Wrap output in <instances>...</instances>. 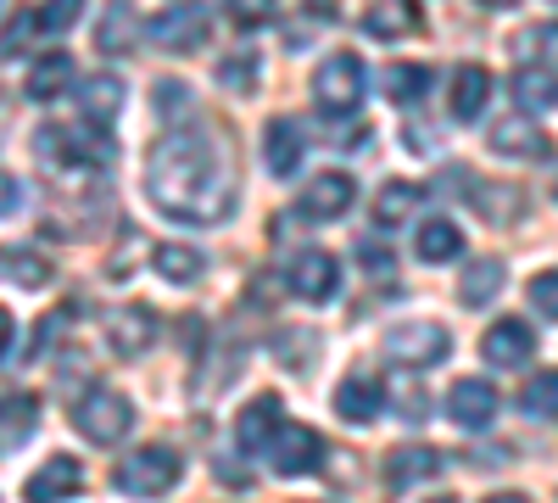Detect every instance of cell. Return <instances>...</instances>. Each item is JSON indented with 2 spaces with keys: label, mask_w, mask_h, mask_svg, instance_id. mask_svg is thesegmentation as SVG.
Listing matches in <instances>:
<instances>
[{
  "label": "cell",
  "mask_w": 558,
  "mask_h": 503,
  "mask_svg": "<svg viewBox=\"0 0 558 503\" xmlns=\"http://www.w3.org/2000/svg\"><path fill=\"white\" fill-rule=\"evenodd\" d=\"M542 45H553V51H558V23H547V28H542Z\"/></svg>",
  "instance_id": "42"
},
{
  "label": "cell",
  "mask_w": 558,
  "mask_h": 503,
  "mask_svg": "<svg viewBox=\"0 0 558 503\" xmlns=\"http://www.w3.org/2000/svg\"><path fill=\"white\" fill-rule=\"evenodd\" d=\"M151 39L162 45V51H196V45L207 39V7L202 0H184V7H168L151 17Z\"/></svg>",
  "instance_id": "7"
},
{
  "label": "cell",
  "mask_w": 558,
  "mask_h": 503,
  "mask_svg": "<svg viewBox=\"0 0 558 503\" xmlns=\"http://www.w3.org/2000/svg\"><path fill=\"white\" fill-rule=\"evenodd\" d=\"M413 252L425 258V263H447L463 252V236H458V224L452 218H430V224H418V236H413Z\"/></svg>",
  "instance_id": "25"
},
{
  "label": "cell",
  "mask_w": 558,
  "mask_h": 503,
  "mask_svg": "<svg viewBox=\"0 0 558 503\" xmlns=\"http://www.w3.org/2000/svg\"><path fill=\"white\" fill-rule=\"evenodd\" d=\"M336 286H341V274H336V258H330V252L307 247V252L291 258V291H296V297H307V302H330Z\"/></svg>",
  "instance_id": "8"
},
{
  "label": "cell",
  "mask_w": 558,
  "mask_h": 503,
  "mask_svg": "<svg viewBox=\"0 0 558 503\" xmlns=\"http://www.w3.org/2000/svg\"><path fill=\"white\" fill-rule=\"evenodd\" d=\"M380 84H386V96H391L397 107H413L418 96H425L430 73H425V68H413V62H391V68L380 73Z\"/></svg>",
  "instance_id": "28"
},
{
  "label": "cell",
  "mask_w": 558,
  "mask_h": 503,
  "mask_svg": "<svg viewBox=\"0 0 558 503\" xmlns=\"http://www.w3.org/2000/svg\"><path fill=\"white\" fill-rule=\"evenodd\" d=\"M57 331H62V313H51V319H45V325L34 331V342H28V358H34V352H45V347H51V342H57Z\"/></svg>",
  "instance_id": "39"
},
{
  "label": "cell",
  "mask_w": 558,
  "mask_h": 503,
  "mask_svg": "<svg viewBox=\"0 0 558 503\" xmlns=\"http://www.w3.org/2000/svg\"><path fill=\"white\" fill-rule=\"evenodd\" d=\"M447 470V459L436 447H397L391 459H386V487L391 492H408V487H418V481H436Z\"/></svg>",
  "instance_id": "12"
},
{
  "label": "cell",
  "mask_w": 558,
  "mask_h": 503,
  "mask_svg": "<svg viewBox=\"0 0 558 503\" xmlns=\"http://www.w3.org/2000/svg\"><path fill=\"white\" fill-rule=\"evenodd\" d=\"M252 79H257V51H235L229 62H218V84L229 96H252Z\"/></svg>",
  "instance_id": "31"
},
{
  "label": "cell",
  "mask_w": 558,
  "mask_h": 503,
  "mask_svg": "<svg viewBox=\"0 0 558 503\" xmlns=\"http://www.w3.org/2000/svg\"><path fill=\"white\" fill-rule=\"evenodd\" d=\"M263 163H268V173H279V179H291V173L302 168V129H296L291 118H274V123L263 129Z\"/></svg>",
  "instance_id": "14"
},
{
  "label": "cell",
  "mask_w": 558,
  "mask_h": 503,
  "mask_svg": "<svg viewBox=\"0 0 558 503\" xmlns=\"http://www.w3.org/2000/svg\"><path fill=\"white\" fill-rule=\"evenodd\" d=\"M7 347H12V313L0 308V352H7Z\"/></svg>",
  "instance_id": "41"
},
{
  "label": "cell",
  "mask_w": 558,
  "mask_h": 503,
  "mask_svg": "<svg viewBox=\"0 0 558 503\" xmlns=\"http://www.w3.org/2000/svg\"><path fill=\"white\" fill-rule=\"evenodd\" d=\"M184 96H191V89H179V84H157V107H162V112H191V101H184Z\"/></svg>",
  "instance_id": "38"
},
{
  "label": "cell",
  "mask_w": 558,
  "mask_h": 503,
  "mask_svg": "<svg viewBox=\"0 0 558 503\" xmlns=\"http://www.w3.org/2000/svg\"><path fill=\"white\" fill-rule=\"evenodd\" d=\"M481 352H486V363L520 370V363L536 352V331L525 325V319H497V325L486 331V342H481Z\"/></svg>",
  "instance_id": "9"
},
{
  "label": "cell",
  "mask_w": 558,
  "mask_h": 503,
  "mask_svg": "<svg viewBox=\"0 0 558 503\" xmlns=\"http://www.w3.org/2000/svg\"><path fill=\"white\" fill-rule=\"evenodd\" d=\"M502 291V263H492V258H481V263H470V274L458 280V297L470 302V308H481V302H492Z\"/></svg>",
  "instance_id": "29"
},
{
  "label": "cell",
  "mask_w": 558,
  "mask_h": 503,
  "mask_svg": "<svg viewBox=\"0 0 558 503\" xmlns=\"http://www.w3.org/2000/svg\"><path fill=\"white\" fill-rule=\"evenodd\" d=\"M531 308L542 319H558V268H542L536 280H531Z\"/></svg>",
  "instance_id": "34"
},
{
  "label": "cell",
  "mask_w": 558,
  "mask_h": 503,
  "mask_svg": "<svg viewBox=\"0 0 558 503\" xmlns=\"http://www.w3.org/2000/svg\"><path fill=\"white\" fill-rule=\"evenodd\" d=\"M274 431H279V397H257L252 408H241V420H235V442H241L246 453H268Z\"/></svg>",
  "instance_id": "20"
},
{
  "label": "cell",
  "mask_w": 558,
  "mask_h": 503,
  "mask_svg": "<svg viewBox=\"0 0 558 503\" xmlns=\"http://www.w3.org/2000/svg\"><path fill=\"white\" fill-rule=\"evenodd\" d=\"M78 7L84 0H45V12H39V34H62L78 23Z\"/></svg>",
  "instance_id": "35"
},
{
  "label": "cell",
  "mask_w": 558,
  "mask_h": 503,
  "mask_svg": "<svg viewBox=\"0 0 558 503\" xmlns=\"http://www.w3.org/2000/svg\"><path fill=\"white\" fill-rule=\"evenodd\" d=\"M380 403H386V386H380V375H347L341 386H336V415L341 420H352V426H368L380 415Z\"/></svg>",
  "instance_id": "11"
},
{
  "label": "cell",
  "mask_w": 558,
  "mask_h": 503,
  "mask_svg": "<svg viewBox=\"0 0 558 503\" xmlns=\"http://www.w3.org/2000/svg\"><path fill=\"white\" fill-rule=\"evenodd\" d=\"M352 196H357V185L347 173H318L313 185L302 191V213L307 218H341L352 207Z\"/></svg>",
  "instance_id": "16"
},
{
  "label": "cell",
  "mask_w": 558,
  "mask_h": 503,
  "mask_svg": "<svg viewBox=\"0 0 558 503\" xmlns=\"http://www.w3.org/2000/svg\"><path fill=\"white\" fill-rule=\"evenodd\" d=\"M12 207H17V179L0 173V213H12Z\"/></svg>",
  "instance_id": "40"
},
{
  "label": "cell",
  "mask_w": 558,
  "mask_h": 503,
  "mask_svg": "<svg viewBox=\"0 0 558 503\" xmlns=\"http://www.w3.org/2000/svg\"><path fill=\"white\" fill-rule=\"evenodd\" d=\"M151 263H157L162 280H173V286H191V280H202V268H207V258H202L196 247H179V241H162V247L151 252Z\"/></svg>",
  "instance_id": "24"
},
{
  "label": "cell",
  "mask_w": 558,
  "mask_h": 503,
  "mask_svg": "<svg viewBox=\"0 0 558 503\" xmlns=\"http://www.w3.org/2000/svg\"><path fill=\"white\" fill-rule=\"evenodd\" d=\"M68 84H73V57H68V51H45V57L28 68V96H34V101H57Z\"/></svg>",
  "instance_id": "21"
},
{
  "label": "cell",
  "mask_w": 558,
  "mask_h": 503,
  "mask_svg": "<svg viewBox=\"0 0 558 503\" xmlns=\"http://www.w3.org/2000/svg\"><path fill=\"white\" fill-rule=\"evenodd\" d=\"M129 420H134V408H129V397H118V392H89L78 408H73V426L89 436V442H123V431H129Z\"/></svg>",
  "instance_id": "5"
},
{
  "label": "cell",
  "mask_w": 558,
  "mask_h": 503,
  "mask_svg": "<svg viewBox=\"0 0 558 503\" xmlns=\"http://www.w3.org/2000/svg\"><path fill=\"white\" fill-rule=\"evenodd\" d=\"M179 453L173 447H140V453H129V459L118 465V492H134V498H157V492H168L173 481H179Z\"/></svg>",
  "instance_id": "4"
},
{
  "label": "cell",
  "mask_w": 558,
  "mask_h": 503,
  "mask_svg": "<svg viewBox=\"0 0 558 503\" xmlns=\"http://www.w3.org/2000/svg\"><path fill=\"white\" fill-rule=\"evenodd\" d=\"M514 96H520L525 112L558 107V73H553V68H520V73H514Z\"/></svg>",
  "instance_id": "26"
},
{
  "label": "cell",
  "mask_w": 558,
  "mask_h": 503,
  "mask_svg": "<svg viewBox=\"0 0 558 503\" xmlns=\"http://www.w3.org/2000/svg\"><path fill=\"white\" fill-rule=\"evenodd\" d=\"M84 118L89 123H96V129H107L118 112H123V79H112V73H96V79H89L84 84Z\"/></svg>",
  "instance_id": "23"
},
{
  "label": "cell",
  "mask_w": 558,
  "mask_h": 503,
  "mask_svg": "<svg viewBox=\"0 0 558 503\" xmlns=\"http://www.w3.org/2000/svg\"><path fill=\"white\" fill-rule=\"evenodd\" d=\"M274 12V0H229V17H235L241 28H252V23H263Z\"/></svg>",
  "instance_id": "37"
},
{
  "label": "cell",
  "mask_w": 558,
  "mask_h": 503,
  "mask_svg": "<svg viewBox=\"0 0 558 503\" xmlns=\"http://www.w3.org/2000/svg\"><path fill=\"white\" fill-rule=\"evenodd\" d=\"M492 152H502V157H542L547 134L531 118H497L492 123Z\"/></svg>",
  "instance_id": "19"
},
{
  "label": "cell",
  "mask_w": 558,
  "mask_h": 503,
  "mask_svg": "<svg viewBox=\"0 0 558 503\" xmlns=\"http://www.w3.org/2000/svg\"><path fill=\"white\" fill-rule=\"evenodd\" d=\"M34 426H39V397H28V392L0 397V442H23Z\"/></svg>",
  "instance_id": "27"
},
{
  "label": "cell",
  "mask_w": 558,
  "mask_h": 503,
  "mask_svg": "<svg viewBox=\"0 0 558 503\" xmlns=\"http://www.w3.org/2000/svg\"><path fill=\"white\" fill-rule=\"evenodd\" d=\"M413 28H418L413 0H375V7H363V34L368 39H402Z\"/></svg>",
  "instance_id": "18"
},
{
  "label": "cell",
  "mask_w": 558,
  "mask_h": 503,
  "mask_svg": "<svg viewBox=\"0 0 558 503\" xmlns=\"http://www.w3.org/2000/svg\"><path fill=\"white\" fill-rule=\"evenodd\" d=\"M486 96H492V73H486V68L470 62V68H458V73H452V118H463V123L481 118Z\"/></svg>",
  "instance_id": "22"
},
{
  "label": "cell",
  "mask_w": 558,
  "mask_h": 503,
  "mask_svg": "<svg viewBox=\"0 0 558 503\" xmlns=\"http://www.w3.org/2000/svg\"><path fill=\"white\" fill-rule=\"evenodd\" d=\"M481 7H514V0H481Z\"/></svg>",
  "instance_id": "43"
},
{
  "label": "cell",
  "mask_w": 558,
  "mask_h": 503,
  "mask_svg": "<svg viewBox=\"0 0 558 503\" xmlns=\"http://www.w3.org/2000/svg\"><path fill=\"white\" fill-rule=\"evenodd\" d=\"M520 403H525V415H531V420H558V370L531 375L525 392H520Z\"/></svg>",
  "instance_id": "30"
},
{
  "label": "cell",
  "mask_w": 558,
  "mask_h": 503,
  "mask_svg": "<svg viewBox=\"0 0 558 503\" xmlns=\"http://www.w3.org/2000/svg\"><path fill=\"white\" fill-rule=\"evenodd\" d=\"M107 336H112V352L134 358L157 342V313L151 308H112L107 313Z\"/></svg>",
  "instance_id": "10"
},
{
  "label": "cell",
  "mask_w": 558,
  "mask_h": 503,
  "mask_svg": "<svg viewBox=\"0 0 558 503\" xmlns=\"http://www.w3.org/2000/svg\"><path fill=\"white\" fill-rule=\"evenodd\" d=\"M134 39H140L134 7H129V0H107V12H101V23H96V45H101L107 57H129Z\"/></svg>",
  "instance_id": "17"
},
{
  "label": "cell",
  "mask_w": 558,
  "mask_h": 503,
  "mask_svg": "<svg viewBox=\"0 0 558 503\" xmlns=\"http://www.w3.org/2000/svg\"><path fill=\"white\" fill-rule=\"evenodd\" d=\"M34 28H39V17H34V12H17V17H12V28L0 34V57H17L23 45H28V34H34Z\"/></svg>",
  "instance_id": "36"
},
{
  "label": "cell",
  "mask_w": 558,
  "mask_h": 503,
  "mask_svg": "<svg viewBox=\"0 0 558 503\" xmlns=\"http://www.w3.org/2000/svg\"><path fill=\"white\" fill-rule=\"evenodd\" d=\"M413 207H418V185L397 179V185H386V191H380V202H375V218H380V224H397V218H408Z\"/></svg>",
  "instance_id": "32"
},
{
  "label": "cell",
  "mask_w": 558,
  "mask_h": 503,
  "mask_svg": "<svg viewBox=\"0 0 558 503\" xmlns=\"http://www.w3.org/2000/svg\"><path fill=\"white\" fill-rule=\"evenodd\" d=\"M313 101H318L324 112H330V118L357 112V101H363V62H357V57H347V51L324 57V62H318V73H313Z\"/></svg>",
  "instance_id": "2"
},
{
  "label": "cell",
  "mask_w": 558,
  "mask_h": 503,
  "mask_svg": "<svg viewBox=\"0 0 558 503\" xmlns=\"http://www.w3.org/2000/svg\"><path fill=\"white\" fill-rule=\"evenodd\" d=\"M447 415H452L463 431H481V426L497 420V392H492L486 381H458V386L447 392Z\"/></svg>",
  "instance_id": "13"
},
{
  "label": "cell",
  "mask_w": 558,
  "mask_h": 503,
  "mask_svg": "<svg viewBox=\"0 0 558 503\" xmlns=\"http://www.w3.org/2000/svg\"><path fill=\"white\" fill-rule=\"evenodd\" d=\"M268 465H274L279 476H307V470H318V465H324V436H318L313 426H286V420H279V431H274V442H268Z\"/></svg>",
  "instance_id": "6"
},
{
  "label": "cell",
  "mask_w": 558,
  "mask_h": 503,
  "mask_svg": "<svg viewBox=\"0 0 558 503\" xmlns=\"http://www.w3.org/2000/svg\"><path fill=\"white\" fill-rule=\"evenodd\" d=\"M78 481H84V465L73 459V453H51L34 476H28V498H73L78 492Z\"/></svg>",
  "instance_id": "15"
},
{
  "label": "cell",
  "mask_w": 558,
  "mask_h": 503,
  "mask_svg": "<svg viewBox=\"0 0 558 503\" xmlns=\"http://www.w3.org/2000/svg\"><path fill=\"white\" fill-rule=\"evenodd\" d=\"M146 191L168 218H184V224H218L235 207L229 173L207 134H168V141H157L146 157Z\"/></svg>",
  "instance_id": "1"
},
{
  "label": "cell",
  "mask_w": 558,
  "mask_h": 503,
  "mask_svg": "<svg viewBox=\"0 0 558 503\" xmlns=\"http://www.w3.org/2000/svg\"><path fill=\"white\" fill-rule=\"evenodd\" d=\"M0 268H7L17 286H39L45 274H51V268H45V258H34V252H0Z\"/></svg>",
  "instance_id": "33"
},
{
  "label": "cell",
  "mask_w": 558,
  "mask_h": 503,
  "mask_svg": "<svg viewBox=\"0 0 558 503\" xmlns=\"http://www.w3.org/2000/svg\"><path fill=\"white\" fill-rule=\"evenodd\" d=\"M386 352L402 363V370H430L452 352V336L436 325V319H408V325L386 331Z\"/></svg>",
  "instance_id": "3"
}]
</instances>
